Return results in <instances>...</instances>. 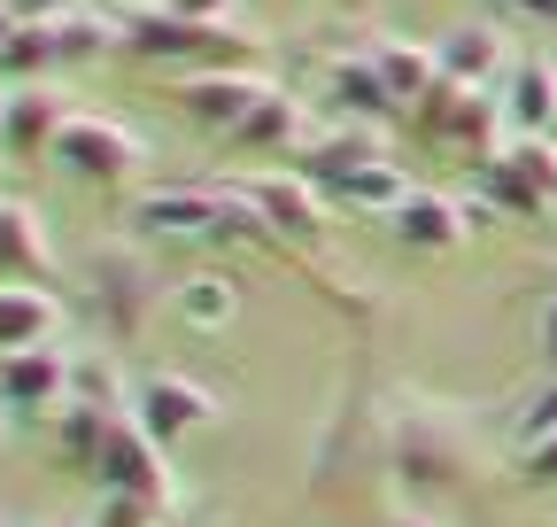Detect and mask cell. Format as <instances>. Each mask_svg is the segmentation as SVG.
Wrapping results in <instances>:
<instances>
[{"label": "cell", "instance_id": "1", "mask_svg": "<svg viewBox=\"0 0 557 527\" xmlns=\"http://www.w3.org/2000/svg\"><path fill=\"white\" fill-rule=\"evenodd\" d=\"M54 163L70 179H86V186H132L139 171H148V140L124 132L116 117H70L54 132Z\"/></svg>", "mask_w": 557, "mask_h": 527}, {"label": "cell", "instance_id": "2", "mask_svg": "<svg viewBox=\"0 0 557 527\" xmlns=\"http://www.w3.org/2000/svg\"><path fill=\"white\" fill-rule=\"evenodd\" d=\"M418 124L434 132V140H449L465 163H487L504 156V94H480V86H457V78H434V94L418 101Z\"/></svg>", "mask_w": 557, "mask_h": 527}, {"label": "cell", "instance_id": "3", "mask_svg": "<svg viewBox=\"0 0 557 527\" xmlns=\"http://www.w3.org/2000/svg\"><path fill=\"white\" fill-rule=\"evenodd\" d=\"M94 481H101V497H139V504H171V450L148 434V427H139L132 412L109 427V442H101V466H94Z\"/></svg>", "mask_w": 557, "mask_h": 527}, {"label": "cell", "instance_id": "4", "mask_svg": "<svg viewBox=\"0 0 557 527\" xmlns=\"http://www.w3.org/2000/svg\"><path fill=\"white\" fill-rule=\"evenodd\" d=\"M132 419L148 427L163 450H178L186 434H201L209 419H218V395H209L201 380H186V372H148L132 388Z\"/></svg>", "mask_w": 557, "mask_h": 527}, {"label": "cell", "instance_id": "5", "mask_svg": "<svg viewBox=\"0 0 557 527\" xmlns=\"http://www.w3.org/2000/svg\"><path fill=\"white\" fill-rule=\"evenodd\" d=\"M86 295H94V310H101V334L124 342V334H139V318H148L156 280H148V264H139V256L101 248V256L86 264Z\"/></svg>", "mask_w": 557, "mask_h": 527}, {"label": "cell", "instance_id": "6", "mask_svg": "<svg viewBox=\"0 0 557 527\" xmlns=\"http://www.w3.org/2000/svg\"><path fill=\"white\" fill-rule=\"evenodd\" d=\"M70 404V350H9L0 357V412L9 419H47Z\"/></svg>", "mask_w": 557, "mask_h": 527}, {"label": "cell", "instance_id": "7", "mask_svg": "<svg viewBox=\"0 0 557 527\" xmlns=\"http://www.w3.org/2000/svg\"><path fill=\"white\" fill-rule=\"evenodd\" d=\"M387 233L410 248V256H449L465 233H472V218H465V194H434V186H410L403 203L387 210Z\"/></svg>", "mask_w": 557, "mask_h": 527}, {"label": "cell", "instance_id": "8", "mask_svg": "<svg viewBox=\"0 0 557 527\" xmlns=\"http://www.w3.org/2000/svg\"><path fill=\"white\" fill-rule=\"evenodd\" d=\"M434 62H442V78H457V86L504 94V78H511L519 54H511V32L504 24H457V32H442Z\"/></svg>", "mask_w": 557, "mask_h": 527}, {"label": "cell", "instance_id": "9", "mask_svg": "<svg viewBox=\"0 0 557 527\" xmlns=\"http://www.w3.org/2000/svg\"><path fill=\"white\" fill-rule=\"evenodd\" d=\"M139 225L156 241H218V233H233V203L225 194H201V186H163V194L139 203Z\"/></svg>", "mask_w": 557, "mask_h": 527}, {"label": "cell", "instance_id": "10", "mask_svg": "<svg viewBox=\"0 0 557 527\" xmlns=\"http://www.w3.org/2000/svg\"><path fill=\"white\" fill-rule=\"evenodd\" d=\"M263 94H271V78H256V71H194V78L178 86V109H186L194 124H209V132H233Z\"/></svg>", "mask_w": 557, "mask_h": 527}, {"label": "cell", "instance_id": "11", "mask_svg": "<svg viewBox=\"0 0 557 527\" xmlns=\"http://www.w3.org/2000/svg\"><path fill=\"white\" fill-rule=\"evenodd\" d=\"M70 124V109H62V94H47V86H9V109H0V148H9L16 163H39V156H54V132Z\"/></svg>", "mask_w": 557, "mask_h": 527}, {"label": "cell", "instance_id": "12", "mask_svg": "<svg viewBox=\"0 0 557 527\" xmlns=\"http://www.w3.org/2000/svg\"><path fill=\"white\" fill-rule=\"evenodd\" d=\"M256 194V210H263V225L278 233V241H318L325 233V203H318V186L302 179V171H271V179H256L248 186Z\"/></svg>", "mask_w": 557, "mask_h": 527}, {"label": "cell", "instance_id": "13", "mask_svg": "<svg viewBox=\"0 0 557 527\" xmlns=\"http://www.w3.org/2000/svg\"><path fill=\"white\" fill-rule=\"evenodd\" d=\"M225 140H233V148H248V156H302V148H310V117H302V101H295V94H278V86H271V94H263L233 132H225Z\"/></svg>", "mask_w": 557, "mask_h": 527}, {"label": "cell", "instance_id": "14", "mask_svg": "<svg viewBox=\"0 0 557 527\" xmlns=\"http://www.w3.org/2000/svg\"><path fill=\"white\" fill-rule=\"evenodd\" d=\"M504 124L519 132V140H542V132L557 124V62L549 54H519L511 78H504Z\"/></svg>", "mask_w": 557, "mask_h": 527}, {"label": "cell", "instance_id": "15", "mask_svg": "<svg viewBox=\"0 0 557 527\" xmlns=\"http://www.w3.org/2000/svg\"><path fill=\"white\" fill-rule=\"evenodd\" d=\"M62 326V303L47 287H24V280H0V357L9 350H47Z\"/></svg>", "mask_w": 557, "mask_h": 527}, {"label": "cell", "instance_id": "16", "mask_svg": "<svg viewBox=\"0 0 557 527\" xmlns=\"http://www.w3.org/2000/svg\"><path fill=\"white\" fill-rule=\"evenodd\" d=\"M47 272H54V248L39 233V210L32 203H0V280L39 287Z\"/></svg>", "mask_w": 557, "mask_h": 527}, {"label": "cell", "instance_id": "17", "mask_svg": "<svg viewBox=\"0 0 557 527\" xmlns=\"http://www.w3.org/2000/svg\"><path fill=\"white\" fill-rule=\"evenodd\" d=\"M325 94H333L341 124H372V117H395V109H403V101L387 94V78L372 71V54H348V62H333V71H325Z\"/></svg>", "mask_w": 557, "mask_h": 527}, {"label": "cell", "instance_id": "18", "mask_svg": "<svg viewBox=\"0 0 557 527\" xmlns=\"http://www.w3.org/2000/svg\"><path fill=\"white\" fill-rule=\"evenodd\" d=\"M364 54H372V71L387 78V94H395L403 109H418V101L434 94V78H442V62H434V47H418V39H372Z\"/></svg>", "mask_w": 557, "mask_h": 527}, {"label": "cell", "instance_id": "19", "mask_svg": "<svg viewBox=\"0 0 557 527\" xmlns=\"http://www.w3.org/2000/svg\"><path fill=\"white\" fill-rule=\"evenodd\" d=\"M364 163H380L372 124H341V132H325V140L302 148V179H310V186H341L348 171H364Z\"/></svg>", "mask_w": 557, "mask_h": 527}, {"label": "cell", "instance_id": "20", "mask_svg": "<svg viewBox=\"0 0 557 527\" xmlns=\"http://www.w3.org/2000/svg\"><path fill=\"white\" fill-rule=\"evenodd\" d=\"M62 71L54 62V32L47 24H16L9 39H0V86H47Z\"/></svg>", "mask_w": 557, "mask_h": 527}, {"label": "cell", "instance_id": "21", "mask_svg": "<svg viewBox=\"0 0 557 527\" xmlns=\"http://www.w3.org/2000/svg\"><path fill=\"white\" fill-rule=\"evenodd\" d=\"M410 194V179L380 156V163H364V171H348L341 186H325V203H341V210H372V218H387L395 203Z\"/></svg>", "mask_w": 557, "mask_h": 527}, {"label": "cell", "instance_id": "22", "mask_svg": "<svg viewBox=\"0 0 557 527\" xmlns=\"http://www.w3.org/2000/svg\"><path fill=\"white\" fill-rule=\"evenodd\" d=\"M109 427H116V419H109V412H94V404H62V412H54V450H62L78 474H94V466H101Z\"/></svg>", "mask_w": 557, "mask_h": 527}, {"label": "cell", "instance_id": "23", "mask_svg": "<svg viewBox=\"0 0 557 527\" xmlns=\"http://www.w3.org/2000/svg\"><path fill=\"white\" fill-rule=\"evenodd\" d=\"M70 404H94V412H109V419H124V412H132V395H124V380H116L109 350L70 357Z\"/></svg>", "mask_w": 557, "mask_h": 527}, {"label": "cell", "instance_id": "24", "mask_svg": "<svg viewBox=\"0 0 557 527\" xmlns=\"http://www.w3.org/2000/svg\"><path fill=\"white\" fill-rule=\"evenodd\" d=\"M47 32H54V62H62V71L116 54V24H101V16H86V9H70V16H62V24H47Z\"/></svg>", "mask_w": 557, "mask_h": 527}, {"label": "cell", "instance_id": "25", "mask_svg": "<svg viewBox=\"0 0 557 527\" xmlns=\"http://www.w3.org/2000/svg\"><path fill=\"white\" fill-rule=\"evenodd\" d=\"M233 310H240V287L225 272H194L178 287V318L186 326H209V334H218V326H233Z\"/></svg>", "mask_w": 557, "mask_h": 527}, {"label": "cell", "instance_id": "26", "mask_svg": "<svg viewBox=\"0 0 557 527\" xmlns=\"http://www.w3.org/2000/svg\"><path fill=\"white\" fill-rule=\"evenodd\" d=\"M504 156L527 171V186L542 194V203H549V218H557V148H549V132H542V140H511Z\"/></svg>", "mask_w": 557, "mask_h": 527}, {"label": "cell", "instance_id": "27", "mask_svg": "<svg viewBox=\"0 0 557 527\" xmlns=\"http://www.w3.org/2000/svg\"><path fill=\"white\" fill-rule=\"evenodd\" d=\"M511 427H519V442H542V434H557V380H542V388L527 395V412H519Z\"/></svg>", "mask_w": 557, "mask_h": 527}, {"label": "cell", "instance_id": "28", "mask_svg": "<svg viewBox=\"0 0 557 527\" xmlns=\"http://www.w3.org/2000/svg\"><path fill=\"white\" fill-rule=\"evenodd\" d=\"M519 481H534V489H557V434H542V442H519Z\"/></svg>", "mask_w": 557, "mask_h": 527}, {"label": "cell", "instance_id": "29", "mask_svg": "<svg viewBox=\"0 0 557 527\" xmlns=\"http://www.w3.org/2000/svg\"><path fill=\"white\" fill-rule=\"evenodd\" d=\"M94 527H163V512H156V504H139V497H101Z\"/></svg>", "mask_w": 557, "mask_h": 527}, {"label": "cell", "instance_id": "30", "mask_svg": "<svg viewBox=\"0 0 557 527\" xmlns=\"http://www.w3.org/2000/svg\"><path fill=\"white\" fill-rule=\"evenodd\" d=\"M163 9L186 24H233V0H163Z\"/></svg>", "mask_w": 557, "mask_h": 527}, {"label": "cell", "instance_id": "31", "mask_svg": "<svg viewBox=\"0 0 557 527\" xmlns=\"http://www.w3.org/2000/svg\"><path fill=\"white\" fill-rule=\"evenodd\" d=\"M9 9H16V24H62L78 0H9Z\"/></svg>", "mask_w": 557, "mask_h": 527}, {"label": "cell", "instance_id": "32", "mask_svg": "<svg viewBox=\"0 0 557 527\" xmlns=\"http://www.w3.org/2000/svg\"><path fill=\"white\" fill-rule=\"evenodd\" d=\"M534 342H542V357L557 365V287L542 295V310H534Z\"/></svg>", "mask_w": 557, "mask_h": 527}, {"label": "cell", "instance_id": "33", "mask_svg": "<svg viewBox=\"0 0 557 527\" xmlns=\"http://www.w3.org/2000/svg\"><path fill=\"white\" fill-rule=\"evenodd\" d=\"M504 16H511V24H542V32H557V0H511Z\"/></svg>", "mask_w": 557, "mask_h": 527}, {"label": "cell", "instance_id": "34", "mask_svg": "<svg viewBox=\"0 0 557 527\" xmlns=\"http://www.w3.org/2000/svg\"><path fill=\"white\" fill-rule=\"evenodd\" d=\"M16 32V9H9V0H0V39H9Z\"/></svg>", "mask_w": 557, "mask_h": 527}, {"label": "cell", "instance_id": "35", "mask_svg": "<svg viewBox=\"0 0 557 527\" xmlns=\"http://www.w3.org/2000/svg\"><path fill=\"white\" fill-rule=\"evenodd\" d=\"M487 9H496V16H504V9H511V0H487Z\"/></svg>", "mask_w": 557, "mask_h": 527}, {"label": "cell", "instance_id": "36", "mask_svg": "<svg viewBox=\"0 0 557 527\" xmlns=\"http://www.w3.org/2000/svg\"><path fill=\"white\" fill-rule=\"evenodd\" d=\"M395 527H426V519H395Z\"/></svg>", "mask_w": 557, "mask_h": 527}, {"label": "cell", "instance_id": "37", "mask_svg": "<svg viewBox=\"0 0 557 527\" xmlns=\"http://www.w3.org/2000/svg\"><path fill=\"white\" fill-rule=\"evenodd\" d=\"M0 109H9V86H0Z\"/></svg>", "mask_w": 557, "mask_h": 527}]
</instances>
